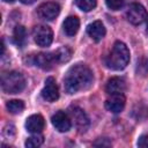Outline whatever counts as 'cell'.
Wrapping results in <instances>:
<instances>
[{
    "label": "cell",
    "mask_w": 148,
    "mask_h": 148,
    "mask_svg": "<svg viewBox=\"0 0 148 148\" xmlns=\"http://www.w3.org/2000/svg\"><path fill=\"white\" fill-rule=\"evenodd\" d=\"M92 81L94 75L90 68L83 64H76L67 71L64 77V87L68 94H76L90 88Z\"/></svg>",
    "instance_id": "obj_1"
},
{
    "label": "cell",
    "mask_w": 148,
    "mask_h": 148,
    "mask_svg": "<svg viewBox=\"0 0 148 148\" xmlns=\"http://www.w3.org/2000/svg\"><path fill=\"white\" fill-rule=\"evenodd\" d=\"M104 62L106 67L110 69H113V71L124 69L130 62V51L127 46L123 42L117 40L113 44L112 50L105 57Z\"/></svg>",
    "instance_id": "obj_2"
},
{
    "label": "cell",
    "mask_w": 148,
    "mask_h": 148,
    "mask_svg": "<svg viewBox=\"0 0 148 148\" xmlns=\"http://www.w3.org/2000/svg\"><path fill=\"white\" fill-rule=\"evenodd\" d=\"M24 88L25 79L20 72L10 71L1 75V89L6 94H18Z\"/></svg>",
    "instance_id": "obj_3"
},
{
    "label": "cell",
    "mask_w": 148,
    "mask_h": 148,
    "mask_svg": "<svg viewBox=\"0 0 148 148\" xmlns=\"http://www.w3.org/2000/svg\"><path fill=\"white\" fill-rule=\"evenodd\" d=\"M68 114L73 120L75 127L80 133H83L89 127V118L87 113L79 106H71L68 109Z\"/></svg>",
    "instance_id": "obj_4"
},
{
    "label": "cell",
    "mask_w": 148,
    "mask_h": 148,
    "mask_svg": "<svg viewBox=\"0 0 148 148\" xmlns=\"http://www.w3.org/2000/svg\"><path fill=\"white\" fill-rule=\"evenodd\" d=\"M126 17L130 23H132L134 25H139L148 18V14H147L146 8L142 5L131 3L126 12Z\"/></svg>",
    "instance_id": "obj_5"
},
{
    "label": "cell",
    "mask_w": 148,
    "mask_h": 148,
    "mask_svg": "<svg viewBox=\"0 0 148 148\" xmlns=\"http://www.w3.org/2000/svg\"><path fill=\"white\" fill-rule=\"evenodd\" d=\"M32 34H34V39L38 46H42V47L50 46L53 40V32L51 28L47 25L40 24L35 27Z\"/></svg>",
    "instance_id": "obj_6"
},
{
    "label": "cell",
    "mask_w": 148,
    "mask_h": 148,
    "mask_svg": "<svg viewBox=\"0 0 148 148\" xmlns=\"http://www.w3.org/2000/svg\"><path fill=\"white\" fill-rule=\"evenodd\" d=\"M42 97L46 102H56L59 98V90L54 77L49 76L45 80V84L42 90Z\"/></svg>",
    "instance_id": "obj_7"
},
{
    "label": "cell",
    "mask_w": 148,
    "mask_h": 148,
    "mask_svg": "<svg viewBox=\"0 0 148 148\" xmlns=\"http://www.w3.org/2000/svg\"><path fill=\"white\" fill-rule=\"evenodd\" d=\"M51 121H52V125L56 127V130L59 132H67L72 127V119L69 114H67L64 111L56 112L52 116Z\"/></svg>",
    "instance_id": "obj_8"
},
{
    "label": "cell",
    "mask_w": 148,
    "mask_h": 148,
    "mask_svg": "<svg viewBox=\"0 0 148 148\" xmlns=\"http://www.w3.org/2000/svg\"><path fill=\"white\" fill-rule=\"evenodd\" d=\"M38 15L39 17L44 18V20H47V21H52L54 20L59 13H60V6L57 3V2H45V3H42L38 9Z\"/></svg>",
    "instance_id": "obj_9"
},
{
    "label": "cell",
    "mask_w": 148,
    "mask_h": 148,
    "mask_svg": "<svg viewBox=\"0 0 148 148\" xmlns=\"http://www.w3.org/2000/svg\"><path fill=\"white\" fill-rule=\"evenodd\" d=\"M126 104V98L124 94H116L110 95V97L105 101V108L108 111L112 113H119L124 110Z\"/></svg>",
    "instance_id": "obj_10"
},
{
    "label": "cell",
    "mask_w": 148,
    "mask_h": 148,
    "mask_svg": "<svg viewBox=\"0 0 148 148\" xmlns=\"http://www.w3.org/2000/svg\"><path fill=\"white\" fill-rule=\"evenodd\" d=\"M126 90V82L123 77H111L108 80L105 86V91L109 95L116 94H124Z\"/></svg>",
    "instance_id": "obj_11"
},
{
    "label": "cell",
    "mask_w": 148,
    "mask_h": 148,
    "mask_svg": "<svg viewBox=\"0 0 148 148\" xmlns=\"http://www.w3.org/2000/svg\"><path fill=\"white\" fill-rule=\"evenodd\" d=\"M35 64H36V66H38L42 69L50 71L58 62H57L56 57L52 52V53H38L35 57Z\"/></svg>",
    "instance_id": "obj_12"
},
{
    "label": "cell",
    "mask_w": 148,
    "mask_h": 148,
    "mask_svg": "<svg viewBox=\"0 0 148 148\" xmlns=\"http://www.w3.org/2000/svg\"><path fill=\"white\" fill-rule=\"evenodd\" d=\"M45 126V121L43 116L40 114H31L30 117L27 118L25 121V128L28 132L30 133H40L44 130Z\"/></svg>",
    "instance_id": "obj_13"
},
{
    "label": "cell",
    "mask_w": 148,
    "mask_h": 148,
    "mask_svg": "<svg viewBox=\"0 0 148 148\" xmlns=\"http://www.w3.org/2000/svg\"><path fill=\"white\" fill-rule=\"evenodd\" d=\"M87 32L92 40L99 42L105 36V28L101 21H94L87 27Z\"/></svg>",
    "instance_id": "obj_14"
},
{
    "label": "cell",
    "mask_w": 148,
    "mask_h": 148,
    "mask_svg": "<svg viewBox=\"0 0 148 148\" xmlns=\"http://www.w3.org/2000/svg\"><path fill=\"white\" fill-rule=\"evenodd\" d=\"M62 28L64 31L67 36H74L80 28V20L77 16H68L65 18L64 23H62Z\"/></svg>",
    "instance_id": "obj_15"
},
{
    "label": "cell",
    "mask_w": 148,
    "mask_h": 148,
    "mask_svg": "<svg viewBox=\"0 0 148 148\" xmlns=\"http://www.w3.org/2000/svg\"><path fill=\"white\" fill-rule=\"evenodd\" d=\"M13 37H14V42L17 46L23 47V45L25 44L27 40V31L23 25H16L13 32Z\"/></svg>",
    "instance_id": "obj_16"
},
{
    "label": "cell",
    "mask_w": 148,
    "mask_h": 148,
    "mask_svg": "<svg viewBox=\"0 0 148 148\" xmlns=\"http://www.w3.org/2000/svg\"><path fill=\"white\" fill-rule=\"evenodd\" d=\"M53 54H54V57H56L57 62L60 64V62H66V61H68V60L71 59L72 51H71L67 46H62V47L56 50V51L53 52Z\"/></svg>",
    "instance_id": "obj_17"
},
{
    "label": "cell",
    "mask_w": 148,
    "mask_h": 148,
    "mask_svg": "<svg viewBox=\"0 0 148 148\" xmlns=\"http://www.w3.org/2000/svg\"><path fill=\"white\" fill-rule=\"evenodd\" d=\"M7 110L13 114H18L24 110V103L21 99H12L8 101L6 104Z\"/></svg>",
    "instance_id": "obj_18"
},
{
    "label": "cell",
    "mask_w": 148,
    "mask_h": 148,
    "mask_svg": "<svg viewBox=\"0 0 148 148\" xmlns=\"http://www.w3.org/2000/svg\"><path fill=\"white\" fill-rule=\"evenodd\" d=\"M44 142V138L43 135H40L39 133H35L32 136L28 138L27 141H25V147H29V148H35V147H39L42 146Z\"/></svg>",
    "instance_id": "obj_19"
},
{
    "label": "cell",
    "mask_w": 148,
    "mask_h": 148,
    "mask_svg": "<svg viewBox=\"0 0 148 148\" xmlns=\"http://www.w3.org/2000/svg\"><path fill=\"white\" fill-rule=\"evenodd\" d=\"M75 3L81 10L90 12L96 7L97 0H75Z\"/></svg>",
    "instance_id": "obj_20"
},
{
    "label": "cell",
    "mask_w": 148,
    "mask_h": 148,
    "mask_svg": "<svg viewBox=\"0 0 148 148\" xmlns=\"http://www.w3.org/2000/svg\"><path fill=\"white\" fill-rule=\"evenodd\" d=\"M105 3L111 10H119L124 5V0H105Z\"/></svg>",
    "instance_id": "obj_21"
},
{
    "label": "cell",
    "mask_w": 148,
    "mask_h": 148,
    "mask_svg": "<svg viewBox=\"0 0 148 148\" xmlns=\"http://www.w3.org/2000/svg\"><path fill=\"white\" fill-rule=\"evenodd\" d=\"M138 146L139 147H148V132L147 133H145V134H142L140 138H139V140H138Z\"/></svg>",
    "instance_id": "obj_22"
},
{
    "label": "cell",
    "mask_w": 148,
    "mask_h": 148,
    "mask_svg": "<svg viewBox=\"0 0 148 148\" xmlns=\"http://www.w3.org/2000/svg\"><path fill=\"white\" fill-rule=\"evenodd\" d=\"M94 146H111V142L106 138H99L94 142Z\"/></svg>",
    "instance_id": "obj_23"
},
{
    "label": "cell",
    "mask_w": 148,
    "mask_h": 148,
    "mask_svg": "<svg viewBox=\"0 0 148 148\" xmlns=\"http://www.w3.org/2000/svg\"><path fill=\"white\" fill-rule=\"evenodd\" d=\"M10 132H13V133H15V127L13 126V125H9V126H7L6 128H5V131H3V134L6 135V136H12L13 134H10Z\"/></svg>",
    "instance_id": "obj_24"
},
{
    "label": "cell",
    "mask_w": 148,
    "mask_h": 148,
    "mask_svg": "<svg viewBox=\"0 0 148 148\" xmlns=\"http://www.w3.org/2000/svg\"><path fill=\"white\" fill-rule=\"evenodd\" d=\"M22 3H24V5H31V3H34L36 0H20Z\"/></svg>",
    "instance_id": "obj_25"
},
{
    "label": "cell",
    "mask_w": 148,
    "mask_h": 148,
    "mask_svg": "<svg viewBox=\"0 0 148 148\" xmlns=\"http://www.w3.org/2000/svg\"><path fill=\"white\" fill-rule=\"evenodd\" d=\"M3 1H5V2H14L15 0H3Z\"/></svg>",
    "instance_id": "obj_26"
},
{
    "label": "cell",
    "mask_w": 148,
    "mask_h": 148,
    "mask_svg": "<svg viewBox=\"0 0 148 148\" xmlns=\"http://www.w3.org/2000/svg\"><path fill=\"white\" fill-rule=\"evenodd\" d=\"M147 32H148V24H147Z\"/></svg>",
    "instance_id": "obj_27"
}]
</instances>
